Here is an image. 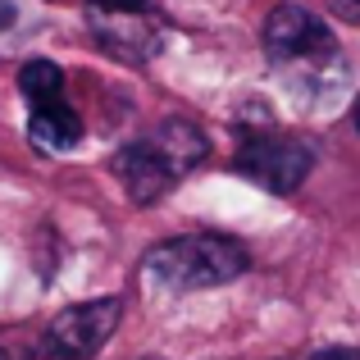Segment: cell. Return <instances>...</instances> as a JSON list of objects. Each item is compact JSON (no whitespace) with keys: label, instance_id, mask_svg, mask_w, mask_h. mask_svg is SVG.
Here are the masks:
<instances>
[{"label":"cell","instance_id":"11","mask_svg":"<svg viewBox=\"0 0 360 360\" xmlns=\"http://www.w3.org/2000/svg\"><path fill=\"white\" fill-rule=\"evenodd\" d=\"M87 5H146V0H87Z\"/></svg>","mask_w":360,"mask_h":360},{"label":"cell","instance_id":"6","mask_svg":"<svg viewBox=\"0 0 360 360\" xmlns=\"http://www.w3.org/2000/svg\"><path fill=\"white\" fill-rule=\"evenodd\" d=\"M310 169H315V150L306 141L288 137V132L260 128V132H246L238 146V174L251 178L264 192H278V196L297 192Z\"/></svg>","mask_w":360,"mask_h":360},{"label":"cell","instance_id":"12","mask_svg":"<svg viewBox=\"0 0 360 360\" xmlns=\"http://www.w3.org/2000/svg\"><path fill=\"white\" fill-rule=\"evenodd\" d=\"M356 128H360V101H356Z\"/></svg>","mask_w":360,"mask_h":360},{"label":"cell","instance_id":"10","mask_svg":"<svg viewBox=\"0 0 360 360\" xmlns=\"http://www.w3.org/2000/svg\"><path fill=\"white\" fill-rule=\"evenodd\" d=\"M14 18H18L14 0H0V32H5V27H14Z\"/></svg>","mask_w":360,"mask_h":360},{"label":"cell","instance_id":"8","mask_svg":"<svg viewBox=\"0 0 360 360\" xmlns=\"http://www.w3.org/2000/svg\"><path fill=\"white\" fill-rule=\"evenodd\" d=\"M328 9L338 18H347V23H360V0H328Z\"/></svg>","mask_w":360,"mask_h":360},{"label":"cell","instance_id":"1","mask_svg":"<svg viewBox=\"0 0 360 360\" xmlns=\"http://www.w3.org/2000/svg\"><path fill=\"white\" fill-rule=\"evenodd\" d=\"M251 255L238 238L224 233H187V238H169L150 246L141 260V283L160 297H187V292L224 288V283L242 278Z\"/></svg>","mask_w":360,"mask_h":360},{"label":"cell","instance_id":"9","mask_svg":"<svg viewBox=\"0 0 360 360\" xmlns=\"http://www.w3.org/2000/svg\"><path fill=\"white\" fill-rule=\"evenodd\" d=\"M310 360H360V347H324V352H315Z\"/></svg>","mask_w":360,"mask_h":360},{"label":"cell","instance_id":"3","mask_svg":"<svg viewBox=\"0 0 360 360\" xmlns=\"http://www.w3.org/2000/svg\"><path fill=\"white\" fill-rule=\"evenodd\" d=\"M264 55L269 64H278L283 73H292V82L301 87H319V82H333L347 73V60L338 51L333 32H328L324 18H315L306 5H278L264 18Z\"/></svg>","mask_w":360,"mask_h":360},{"label":"cell","instance_id":"2","mask_svg":"<svg viewBox=\"0 0 360 360\" xmlns=\"http://www.w3.org/2000/svg\"><path fill=\"white\" fill-rule=\"evenodd\" d=\"M210 155V141L196 123L187 119H165L160 128H150L141 141L123 146L115 155V174L123 183L132 205H155L160 196L174 192V183L183 174H192L201 160Z\"/></svg>","mask_w":360,"mask_h":360},{"label":"cell","instance_id":"7","mask_svg":"<svg viewBox=\"0 0 360 360\" xmlns=\"http://www.w3.org/2000/svg\"><path fill=\"white\" fill-rule=\"evenodd\" d=\"M87 27L110 55L146 64L165 46V18L150 5H87Z\"/></svg>","mask_w":360,"mask_h":360},{"label":"cell","instance_id":"13","mask_svg":"<svg viewBox=\"0 0 360 360\" xmlns=\"http://www.w3.org/2000/svg\"><path fill=\"white\" fill-rule=\"evenodd\" d=\"M0 360H9V356H5V352H0Z\"/></svg>","mask_w":360,"mask_h":360},{"label":"cell","instance_id":"5","mask_svg":"<svg viewBox=\"0 0 360 360\" xmlns=\"http://www.w3.org/2000/svg\"><path fill=\"white\" fill-rule=\"evenodd\" d=\"M119 319H123L119 297H96V301H82V306H69L46 324V333L37 338L27 360H91L110 342Z\"/></svg>","mask_w":360,"mask_h":360},{"label":"cell","instance_id":"4","mask_svg":"<svg viewBox=\"0 0 360 360\" xmlns=\"http://www.w3.org/2000/svg\"><path fill=\"white\" fill-rule=\"evenodd\" d=\"M18 91L27 101V141L46 155H69L82 141V115L64 96V69L51 60H27L18 69Z\"/></svg>","mask_w":360,"mask_h":360}]
</instances>
